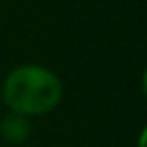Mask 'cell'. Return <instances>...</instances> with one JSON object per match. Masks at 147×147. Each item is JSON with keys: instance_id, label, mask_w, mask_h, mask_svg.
Returning <instances> with one entry per match:
<instances>
[{"instance_id": "cell-2", "label": "cell", "mask_w": 147, "mask_h": 147, "mask_svg": "<svg viewBox=\"0 0 147 147\" xmlns=\"http://www.w3.org/2000/svg\"><path fill=\"white\" fill-rule=\"evenodd\" d=\"M30 133H32V125H30V119L26 115L8 111L0 119V137L12 145L24 143L30 137Z\"/></svg>"}, {"instance_id": "cell-3", "label": "cell", "mask_w": 147, "mask_h": 147, "mask_svg": "<svg viewBox=\"0 0 147 147\" xmlns=\"http://www.w3.org/2000/svg\"><path fill=\"white\" fill-rule=\"evenodd\" d=\"M139 147H145V129H143L141 135H139Z\"/></svg>"}, {"instance_id": "cell-1", "label": "cell", "mask_w": 147, "mask_h": 147, "mask_svg": "<svg viewBox=\"0 0 147 147\" xmlns=\"http://www.w3.org/2000/svg\"><path fill=\"white\" fill-rule=\"evenodd\" d=\"M0 99L14 113L26 117L45 115L61 103L63 83L53 71L40 65H22L6 77Z\"/></svg>"}, {"instance_id": "cell-4", "label": "cell", "mask_w": 147, "mask_h": 147, "mask_svg": "<svg viewBox=\"0 0 147 147\" xmlns=\"http://www.w3.org/2000/svg\"><path fill=\"white\" fill-rule=\"evenodd\" d=\"M0 101H2V99H0Z\"/></svg>"}]
</instances>
